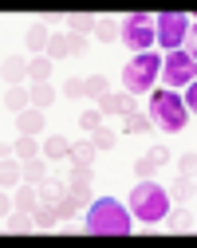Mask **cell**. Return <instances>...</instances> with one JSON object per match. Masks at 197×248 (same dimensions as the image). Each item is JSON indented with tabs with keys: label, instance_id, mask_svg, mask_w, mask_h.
Returning a JSON list of instances; mask_svg holds the SVG:
<instances>
[{
	"label": "cell",
	"instance_id": "7c38bea8",
	"mask_svg": "<svg viewBox=\"0 0 197 248\" xmlns=\"http://www.w3.org/2000/svg\"><path fill=\"white\" fill-rule=\"evenodd\" d=\"M24 75H28V59H20V55H8V59H4V87H16Z\"/></svg>",
	"mask_w": 197,
	"mask_h": 248
},
{
	"label": "cell",
	"instance_id": "74e56055",
	"mask_svg": "<svg viewBox=\"0 0 197 248\" xmlns=\"http://www.w3.org/2000/svg\"><path fill=\"white\" fill-rule=\"evenodd\" d=\"M185 51H189V55L197 59V24L189 28V36H185Z\"/></svg>",
	"mask_w": 197,
	"mask_h": 248
},
{
	"label": "cell",
	"instance_id": "83f0119b",
	"mask_svg": "<svg viewBox=\"0 0 197 248\" xmlns=\"http://www.w3.org/2000/svg\"><path fill=\"white\" fill-rule=\"evenodd\" d=\"M91 142H95V150H107V146H115V130H91Z\"/></svg>",
	"mask_w": 197,
	"mask_h": 248
},
{
	"label": "cell",
	"instance_id": "d4e9b609",
	"mask_svg": "<svg viewBox=\"0 0 197 248\" xmlns=\"http://www.w3.org/2000/svg\"><path fill=\"white\" fill-rule=\"evenodd\" d=\"M95 36L107 44V40H115V36H122V32H118V24H115L111 16H103V20H98V28H95Z\"/></svg>",
	"mask_w": 197,
	"mask_h": 248
},
{
	"label": "cell",
	"instance_id": "277c9868",
	"mask_svg": "<svg viewBox=\"0 0 197 248\" xmlns=\"http://www.w3.org/2000/svg\"><path fill=\"white\" fill-rule=\"evenodd\" d=\"M185 118H189L185 99L170 95V91H158V95L150 99V122H158L162 130H181V126H185Z\"/></svg>",
	"mask_w": 197,
	"mask_h": 248
},
{
	"label": "cell",
	"instance_id": "cb8c5ba5",
	"mask_svg": "<svg viewBox=\"0 0 197 248\" xmlns=\"http://www.w3.org/2000/svg\"><path fill=\"white\" fill-rule=\"evenodd\" d=\"M111 91H107V79L103 75H91L87 79V99H107Z\"/></svg>",
	"mask_w": 197,
	"mask_h": 248
},
{
	"label": "cell",
	"instance_id": "4fadbf2b",
	"mask_svg": "<svg viewBox=\"0 0 197 248\" xmlns=\"http://www.w3.org/2000/svg\"><path fill=\"white\" fill-rule=\"evenodd\" d=\"M98 110L103 114H130V95H107V99H98Z\"/></svg>",
	"mask_w": 197,
	"mask_h": 248
},
{
	"label": "cell",
	"instance_id": "7a4b0ae2",
	"mask_svg": "<svg viewBox=\"0 0 197 248\" xmlns=\"http://www.w3.org/2000/svg\"><path fill=\"white\" fill-rule=\"evenodd\" d=\"M130 209H134L138 221L158 225V221H166V213H170V193L162 189V185H154V181H142V185L130 189Z\"/></svg>",
	"mask_w": 197,
	"mask_h": 248
},
{
	"label": "cell",
	"instance_id": "44dd1931",
	"mask_svg": "<svg viewBox=\"0 0 197 248\" xmlns=\"http://www.w3.org/2000/svg\"><path fill=\"white\" fill-rule=\"evenodd\" d=\"M122 130H130V134H142V130H150V118H146V114H138V110H130V114L122 118Z\"/></svg>",
	"mask_w": 197,
	"mask_h": 248
},
{
	"label": "cell",
	"instance_id": "f546056e",
	"mask_svg": "<svg viewBox=\"0 0 197 248\" xmlns=\"http://www.w3.org/2000/svg\"><path fill=\"white\" fill-rule=\"evenodd\" d=\"M185 197H189V177H178L170 185V201H185Z\"/></svg>",
	"mask_w": 197,
	"mask_h": 248
},
{
	"label": "cell",
	"instance_id": "3957f363",
	"mask_svg": "<svg viewBox=\"0 0 197 248\" xmlns=\"http://www.w3.org/2000/svg\"><path fill=\"white\" fill-rule=\"evenodd\" d=\"M158 75H162V59H158L154 51L134 55V59L122 67V87H126V95H142V91H150Z\"/></svg>",
	"mask_w": 197,
	"mask_h": 248
},
{
	"label": "cell",
	"instance_id": "f1b7e54d",
	"mask_svg": "<svg viewBox=\"0 0 197 248\" xmlns=\"http://www.w3.org/2000/svg\"><path fill=\"white\" fill-rule=\"evenodd\" d=\"M67 193L75 205H91V185H67Z\"/></svg>",
	"mask_w": 197,
	"mask_h": 248
},
{
	"label": "cell",
	"instance_id": "8992f818",
	"mask_svg": "<svg viewBox=\"0 0 197 248\" xmlns=\"http://www.w3.org/2000/svg\"><path fill=\"white\" fill-rule=\"evenodd\" d=\"M162 71H166V87H189V83L197 79V59H193L185 47H178V51L166 55Z\"/></svg>",
	"mask_w": 197,
	"mask_h": 248
},
{
	"label": "cell",
	"instance_id": "d6986e66",
	"mask_svg": "<svg viewBox=\"0 0 197 248\" xmlns=\"http://www.w3.org/2000/svg\"><path fill=\"white\" fill-rule=\"evenodd\" d=\"M71 162L75 166H91L95 162V142H75L71 146Z\"/></svg>",
	"mask_w": 197,
	"mask_h": 248
},
{
	"label": "cell",
	"instance_id": "4316f807",
	"mask_svg": "<svg viewBox=\"0 0 197 248\" xmlns=\"http://www.w3.org/2000/svg\"><path fill=\"white\" fill-rule=\"evenodd\" d=\"M63 95H67V99H83L87 95V79H67V83H63Z\"/></svg>",
	"mask_w": 197,
	"mask_h": 248
},
{
	"label": "cell",
	"instance_id": "52a82bcc",
	"mask_svg": "<svg viewBox=\"0 0 197 248\" xmlns=\"http://www.w3.org/2000/svg\"><path fill=\"white\" fill-rule=\"evenodd\" d=\"M189 28H193L189 16H181V12H162V16H158V44L170 47V51H178V47L185 44V36H189Z\"/></svg>",
	"mask_w": 197,
	"mask_h": 248
},
{
	"label": "cell",
	"instance_id": "2e32d148",
	"mask_svg": "<svg viewBox=\"0 0 197 248\" xmlns=\"http://www.w3.org/2000/svg\"><path fill=\"white\" fill-rule=\"evenodd\" d=\"M12 154H16V158H24V162L40 158V150H36V138H32V134H20V138H16V146H12Z\"/></svg>",
	"mask_w": 197,
	"mask_h": 248
},
{
	"label": "cell",
	"instance_id": "f35d334b",
	"mask_svg": "<svg viewBox=\"0 0 197 248\" xmlns=\"http://www.w3.org/2000/svg\"><path fill=\"white\" fill-rule=\"evenodd\" d=\"M154 170H158V166H154V162H150V158H142V162H138V166H134V173H138V177H150V173H154Z\"/></svg>",
	"mask_w": 197,
	"mask_h": 248
},
{
	"label": "cell",
	"instance_id": "9a60e30c",
	"mask_svg": "<svg viewBox=\"0 0 197 248\" xmlns=\"http://www.w3.org/2000/svg\"><path fill=\"white\" fill-rule=\"evenodd\" d=\"M44 154H48V158H71V142L63 138V134H51L44 142Z\"/></svg>",
	"mask_w": 197,
	"mask_h": 248
},
{
	"label": "cell",
	"instance_id": "8fae6325",
	"mask_svg": "<svg viewBox=\"0 0 197 248\" xmlns=\"http://www.w3.org/2000/svg\"><path fill=\"white\" fill-rule=\"evenodd\" d=\"M28 103H32V91H24L20 83H16V87H4V107H8V110L20 114V110H28Z\"/></svg>",
	"mask_w": 197,
	"mask_h": 248
},
{
	"label": "cell",
	"instance_id": "603a6c76",
	"mask_svg": "<svg viewBox=\"0 0 197 248\" xmlns=\"http://www.w3.org/2000/svg\"><path fill=\"white\" fill-rule=\"evenodd\" d=\"M32 217H36V229H55V221H59V213H55V209H48V205H40Z\"/></svg>",
	"mask_w": 197,
	"mask_h": 248
},
{
	"label": "cell",
	"instance_id": "7402d4cb",
	"mask_svg": "<svg viewBox=\"0 0 197 248\" xmlns=\"http://www.w3.org/2000/svg\"><path fill=\"white\" fill-rule=\"evenodd\" d=\"M20 177H24V166H20V162H8V158H4V173H0V181H4V189L20 185Z\"/></svg>",
	"mask_w": 197,
	"mask_h": 248
},
{
	"label": "cell",
	"instance_id": "5bb4252c",
	"mask_svg": "<svg viewBox=\"0 0 197 248\" xmlns=\"http://www.w3.org/2000/svg\"><path fill=\"white\" fill-rule=\"evenodd\" d=\"M55 103V87L51 83H36V87H32V107H36V110H48Z\"/></svg>",
	"mask_w": 197,
	"mask_h": 248
},
{
	"label": "cell",
	"instance_id": "e0dca14e",
	"mask_svg": "<svg viewBox=\"0 0 197 248\" xmlns=\"http://www.w3.org/2000/svg\"><path fill=\"white\" fill-rule=\"evenodd\" d=\"M4 229H8V232H32V229H36V217H28V213L16 209L8 221H4Z\"/></svg>",
	"mask_w": 197,
	"mask_h": 248
},
{
	"label": "cell",
	"instance_id": "d6a6232c",
	"mask_svg": "<svg viewBox=\"0 0 197 248\" xmlns=\"http://www.w3.org/2000/svg\"><path fill=\"white\" fill-rule=\"evenodd\" d=\"M67 24H71V32H87V28H98V20H95V16H71Z\"/></svg>",
	"mask_w": 197,
	"mask_h": 248
},
{
	"label": "cell",
	"instance_id": "484cf974",
	"mask_svg": "<svg viewBox=\"0 0 197 248\" xmlns=\"http://www.w3.org/2000/svg\"><path fill=\"white\" fill-rule=\"evenodd\" d=\"M71 51V44H67V36H51V44H48V55L51 59H63V55H67Z\"/></svg>",
	"mask_w": 197,
	"mask_h": 248
},
{
	"label": "cell",
	"instance_id": "4dcf8cb0",
	"mask_svg": "<svg viewBox=\"0 0 197 248\" xmlns=\"http://www.w3.org/2000/svg\"><path fill=\"white\" fill-rule=\"evenodd\" d=\"M79 126H83V130H98V126H103V110H87V114L79 118Z\"/></svg>",
	"mask_w": 197,
	"mask_h": 248
},
{
	"label": "cell",
	"instance_id": "ab89813d",
	"mask_svg": "<svg viewBox=\"0 0 197 248\" xmlns=\"http://www.w3.org/2000/svg\"><path fill=\"white\" fill-rule=\"evenodd\" d=\"M67 44H71V51H83V47H87V40H83L79 32H71V36H67Z\"/></svg>",
	"mask_w": 197,
	"mask_h": 248
},
{
	"label": "cell",
	"instance_id": "5b68a950",
	"mask_svg": "<svg viewBox=\"0 0 197 248\" xmlns=\"http://www.w3.org/2000/svg\"><path fill=\"white\" fill-rule=\"evenodd\" d=\"M130 51H150V44L158 40V16H146V12H134L122 20V36H118Z\"/></svg>",
	"mask_w": 197,
	"mask_h": 248
},
{
	"label": "cell",
	"instance_id": "9c48e42d",
	"mask_svg": "<svg viewBox=\"0 0 197 248\" xmlns=\"http://www.w3.org/2000/svg\"><path fill=\"white\" fill-rule=\"evenodd\" d=\"M24 40H28V51H36V55H40V51H48L51 32H48V24L40 20V24H32V28H28V36H24Z\"/></svg>",
	"mask_w": 197,
	"mask_h": 248
},
{
	"label": "cell",
	"instance_id": "6da1fadb",
	"mask_svg": "<svg viewBox=\"0 0 197 248\" xmlns=\"http://www.w3.org/2000/svg\"><path fill=\"white\" fill-rule=\"evenodd\" d=\"M87 232H95V236H126L130 232V213L118 201H111V197L91 201V209H87Z\"/></svg>",
	"mask_w": 197,
	"mask_h": 248
},
{
	"label": "cell",
	"instance_id": "8d00e7d4",
	"mask_svg": "<svg viewBox=\"0 0 197 248\" xmlns=\"http://www.w3.org/2000/svg\"><path fill=\"white\" fill-rule=\"evenodd\" d=\"M185 110H189V114H197V79L189 83V95H185Z\"/></svg>",
	"mask_w": 197,
	"mask_h": 248
},
{
	"label": "cell",
	"instance_id": "ffe728a7",
	"mask_svg": "<svg viewBox=\"0 0 197 248\" xmlns=\"http://www.w3.org/2000/svg\"><path fill=\"white\" fill-rule=\"evenodd\" d=\"M28 75L36 79V83H48V75H51V59H44V55H36L28 63Z\"/></svg>",
	"mask_w": 197,
	"mask_h": 248
},
{
	"label": "cell",
	"instance_id": "30bf717a",
	"mask_svg": "<svg viewBox=\"0 0 197 248\" xmlns=\"http://www.w3.org/2000/svg\"><path fill=\"white\" fill-rule=\"evenodd\" d=\"M16 209H20V213H36V209H40V189H36L32 181L16 189Z\"/></svg>",
	"mask_w": 197,
	"mask_h": 248
},
{
	"label": "cell",
	"instance_id": "d590c367",
	"mask_svg": "<svg viewBox=\"0 0 197 248\" xmlns=\"http://www.w3.org/2000/svg\"><path fill=\"white\" fill-rule=\"evenodd\" d=\"M181 177H197V154H185L181 158Z\"/></svg>",
	"mask_w": 197,
	"mask_h": 248
},
{
	"label": "cell",
	"instance_id": "e575fe53",
	"mask_svg": "<svg viewBox=\"0 0 197 248\" xmlns=\"http://www.w3.org/2000/svg\"><path fill=\"white\" fill-rule=\"evenodd\" d=\"M146 158H150L154 166H166V162H170V150H166V146H154V150L146 154Z\"/></svg>",
	"mask_w": 197,
	"mask_h": 248
},
{
	"label": "cell",
	"instance_id": "ac0fdd59",
	"mask_svg": "<svg viewBox=\"0 0 197 248\" xmlns=\"http://www.w3.org/2000/svg\"><path fill=\"white\" fill-rule=\"evenodd\" d=\"M24 181L44 185V181H48V166H44V162H36V158H32V162H24Z\"/></svg>",
	"mask_w": 197,
	"mask_h": 248
},
{
	"label": "cell",
	"instance_id": "ba28073f",
	"mask_svg": "<svg viewBox=\"0 0 197 248\" xmlns=\"http://www.w3.org/2000/svg\"><path fill=\"white\" fill-rule=\"evenodd\" d=\"M16 126H20V134H32V138H36V134L44 130V110H36V107L20 110V114H16Z\"/></svg>",
	"mask_w": 197,
	"mask_h": 248
},
{
	"label": "cell",
	"instance_id": "836d02e7",
	"mask_svg": "<svg viewBox=\"0 0 197 248\" xmlns=\"http://www.w3.org/2000/svg\"><path fill=\"white\" fill-rule=\"evenodd\" d=\"M67 185H91V166H75L71 170V181Z\"/></svg>",
	"mask_w": 197,
	"mask_h": 248
},
{
	"label": "cell",
	"instance_id": "1f68e13d",
	"mask_svg": "<svg viewBox=\"0 0 197 248\" xmlns=\"http://www.w3.org/2000/svg\"><path fill=\"white\" fill-rule=\"evenodd\" d=\"M166 229H174V232L189 229V217H185V213H166Z\"/></svg>",
	"mask_w": 197,
	"mask_h": 248
}]
</instances>
